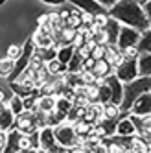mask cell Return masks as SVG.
<instances>
[{"instance_id": "cell-24", "label": "cell", "mask_w": 151, "mask_h": 153, "mask_svg": "<svg viewBox=\"0 0 151 153\" xmlns=\"http://www.w3.org/2000/svg\"><path fill=\"white\" fill-rule=\"evenodd\" d=\"M105 50H107V45H94V48L90 50V57L92 59H103Z\"/></svg>"}, {"instance_id": "cell-27", "label": "cell", "mask_w": 151, "mask_h": 153, "mask_svg": "<svg viewBox=\"0 0 151 153\" xmlns=\"http://www.w3.org/2000/svg\"><path fill=\"white\" fill-rule=\"evenodd\" d=\"M41 2H44V4H48V6L61 7V6H64V4H67V0H41Z\"/></svg>"}, {"instance_id": "cell-17", "label": "cell", "mask_w": 151, "mask_h": 153, "mask_svg": "<svg viewBox=\"0 0 151 153\" xmlns=\"http://www.w3.org/2000/svg\"><path fill=\"white\" fill-rule=\"evenodd\" d=\"M136 48H138L140 53H142V52H149V53H151V28H149V30H144V31H140Z\"/></svg>"}, {"instance_id": "cell-2", "label": "cell", "mask_w": 151, "mask_h": 153, "mask_svg": "<svg viewBox=\"0 0 151 153\" xmlns=\"http://www.w3.org/2000/svg\"><path fill=\"white\" fill-rule=\"evenodd\" d=\"M144 92H151V76H146V78H136L129 83H124V91H122V102L118 105L122 113H127L129 107L133 105V102L140 94Z\"/></svg>"}, {"instance_id": "cell-19", "label": "cell", "mask_w": 151, "mask_h": 153, "mask_svg": "<svg viewBox=\"0 0 151 153\" xmlns=\"http://www.w3.org/2000/svg\"><path fill=\"white\" fill-rule=\"evenodd\" d=\"M7 107H9V111H11L15 116L20 114L24 111V107H22V98L17 96V94H11V98L7 100Z\"/></svg>"}, {"instance_id": "cell-12", "label": "cell", "mask_w": 151, "mask_h": 153, "mask_svg": "<svg viewBox=\"0 0 151 153\" xmlns=\"http://www.w3.org/2000/svg\"><path fill=\"white\" fill-rule=\"evenodd\" d=\"M13 122H15V114L9 111L7 103H0V131H9L13 127Z\"/></svg>"}, {"instance_id": "cell-15", "label": "cell", "mask_w": 151, "mask_h": 153, "mask_svg": "<svg viewBox=\"0 0 151 153\" xmlns=\"http://www.w3.org/2000/svg\"><path fill=\"white\" fill-rule=\"evenodd\" d=\"M103 31L107 37V45H116V37H118V31H120V22H116L114 19L109 17V20L103 26Z\"/></svg>"}, {"instance_id": "cell-21", "label": "cell", "mask_w": 151, "mask_h": 153, "mask_svg": "<svg viewBox=\"0 0 151 153\" xmlns=\"http://www.w3.org/2000/svg\"><path fill=\"white\" fill-rule=\"evenodd\" d=\"M101 111H103V118H120L122 116V111L114 103H103Z\"/></svg>"}, {"instance_id": "cell-29", "label": "cell", "mask_w": 151, "mask_h": 153, "mask_svg": "<svg viewBox=\"0 0 151 153\" xmlns=\"http://www.w3.org/2000/svg\"><path fill=\"white\" fill-rule=\"evenodd\" d=\"M136 2H138V4H144V2H147V0H136Z\"/></svg>"}, {"instance_id": "cell-16", "label": "cell", "mask_w": 151, "mask_h": 153, "mask_svg": "<svg viewBox=\"0 0 151 153\" xmlns=\"http://www.w3.org/2000/svg\"><path fill=\"white\" fill-rule=\"evenodd\" d=\"M74 52H76V48H74L72 45H63V46H59V48L56 50V59H57L59 63H63V65H68V61H70L72 56H74Z\"/></svg>"}, {"instance_id": "cell-28", "label": "cell", "mask_w": 151, "mask_h": 153, "mask_svg": "<svg viewBox=\"0 0 151 153\" xmlns=\"http://www.w3.org/2000/svg\"><path fill=\"white\" fill-rule=\"evenodd\" d=\"M96 2H98L100 6H103L105 9H109L111 6H114V4L118 2V0H96Z\"/></svg>"}, {"instance_id": "cell-13", "label": "cell", "mask_w": 151, "mask_h": 153, "mask_svg": "<svg viewBox=\"0 0 151 153\" xmlns=\"http://www.w3.org/2000/svg\"><path fill=\"white\" fill-rule=\"evenodd\" d=\"M35 109L41 113H44V114L52 113L53 109H56V96L53 94H41L37 98V107Z\"/></svg>"}, {"instance_id": "cell-20", "label": "cell", "mask_w": 151, "mask_h": 153, "mask_svg": "<svg viewBox=\"0 0 151 153\" xmlns=\"http://www.w3.org/2000/svg\"><path fill=\"white\" fill-rule=\"evenodd\" d=\"M81 24V11H79V9L78 7H72V11H70V15L67 17V20H64V26H68V28H78Z\"/></svg>"}, {"instance_id": "cell-4", "label": "cell", "mask_w": 151, "mask_h": 153, "mask_svg": "<svg viewBox=\"0 0 151 153\" xmlns=\"http://www.w3.org/2000/svg\"><path fill=\"white\" fill-rule=\"evenodd\" d=\"M113 74L116 76V79L120 83H129L138 78L136 72V59H122L120 63L114 67Z\"/></svg>"}, {"instance_id": "cell-25", "label": "cell", "mask_w": 151, "mask_h": 153, "mask_svg": "<svg viewBox=\"0 0 151 153\" xmlns=\"http://www.w3.org/2000/svg\"><path fill=\"white\" fill-rule=\"evenodd\" d=\"M20 52H22V46H19V45H11V46L7 48V52H6V57L15 61V59L20 56Z\"/></svg>"}, {"instance_id": "cell-3", "label": "cell", "mask_w": 151, "mask_h": 153, "mask_svg": "<svg viewBox=\"0 0 151 153\" xmlns=\"http://www.w3.org/2000/svg\"><path fill=\"white\" fill-rule=\"evenodd\" d=\"M53 137H56V142L61 148H67V149H72L76 146V140H78V133L74 129V124L68 122V120H63L61 124L53 127Z\"/></svg>"}, {"instance_id": "cell-22", "label": "cell", "mask_w": 151, "mask_h": 153, "mask_svg": "<svg viewBox=\"0 0 151 153\" xmlns=\"http://www.w3.org/2000/svg\"><path fill=\"white\" fill-rule=\"evenodd\" d=\"M13 65H15V61H13V59H7V57L0 59V78H4V79H6L7 76L11 74Z\"/></svg>"}, {"instance_id": "cell-14", "label": "cell", "mask_w": 151, "mask_h": 153, "mask_svg": "<svg viewBox=\"0 0 151 153\" xmlns=\"http://www.w3.org/2000/svg\"><path fill=\"white\" fill-rule=\"evenodd\" d=\"M90 72L98 78L100 81L103 79V78H107L109 74H113V67L109 63H107L105 59H96L94 61V65H92V68H90Z\"/></svg>"}, {"instance_id": "cell-26", "label": "cell", "mask_w": 151, "mask_h": 153, "mask_svg": "<svg viewBox=\"0 0 151 153\" xmlns=\"http://www.w3.org/2000/svg\"><path fill=\"white\" fill-rule=\"evenodd\" d=\"M11 91H9V89H6V87L2 85V83H0V103H7V100H9V98H11Z\"/></svg>"}, {"instance_id": "cell-9", "label": "cell", "mask_w": 151, "mask_h": 153, "mask_svg": "<svg viewBox=\"0 0 151 153\" xmlns=\"http://www.w3.org/2000/svg\"><path fill=\"white\" fill-rule=\"evenodd\" d=\"M107 87H109V91H111V102L109 103H114V105H120L122 102V91H124V83H120L116 79V76L114 74H109L107 78L101 79Z\"/></svg>"}, {"instance_id": "cell-6", "label": "cell", "mask_w": 151, "mask_h": 153, "mask_svg": "<svg viewBox=\"0 0 151 153\" xmlns=\"http://www.w3.org/2000/svg\"><path fill=\"white\" fill-rule=\"evenodd\" d=\"M138 37H140L138 30L129 26H120V31H118V37H116V48L122 50L125 46H133L138 42Z\"/></svg>"}, {"instance_id": "cell-1", "label": "cell", "mask_w": 151, "mask_h": 153, "mask_svg": "<svg viewBox=\"0 0 151 153\" xmlns=\"http://www.w3.org/2000/svg\"><path fill=\"white\" fill-rule=\"evenodd\" d=\"M107 15L114 19L116 22L129 26V28H135L138 31L151 28V20L146 17L142 4H138L136 0H118L114 6L107 9Z\"/></svg>"}, {"instance_id": "cell-23", "label": "cell", "mask_w": 151, "mask_h": 153, "mask_svg": "<svg viewBox=\"0 0 151 153\" xmlns=\"http://www.w3.org/2000/svg\"><path fill=\"white\" fill-rule=\"evenodd\" d=\"M120 53H122V57H124V59H136L140 52H138L136 45H133V46H125V48H122Z\"/></svg>"}, {"instance_id": "cell-7", "label": "cell", "mask_w": 151, "mask_h": 153, "mask_svg": "<svg viewBox=\"0 0 151 153\" xmlns=\"http://www.w3.org/2000/svg\"><path fill=\"white\" fill-rule=\"evenodd\" d=\"M127 113L129 114H136V116H149L151 114V92L140 94L133 102V105L129 107Z\"/></svg>"}, {"instance_id": "cell-11", "label": "cell", "mask_w": 151, "mask_h": 153, "mask_svg": "<svg viewBox=\"0 0 151 153\" xmlns=\"http://www.w3.org/2000/svg\"><path fill=\"white\" fill-rule=\"evenodd\" d=\"M136 72H138V78L151 76V53L149 52L138 53V57H136Z\"/></svg>"}, {"instance_id": "cell-18", "label": "cell", "mask_w": 151, "mask_h": 153, "mask_svg": "<svg viewBox=\"0 0 151 153\" xmlns=\"http://www.w3.org/2000/svg\"><path fill=\"white\" fill-rule=\"evenodd\" d=\"M44 67H46L48 74H52V76H64V74H67V65L59 63L56 57L50 59V61H46V63H44Z\"/></svg>"}, {"instance_id": "cell-10", "label": "cell", "mask_w": 151, "mask_h": 153, "mask_svg": "<svg viewBox=\"0 0 151 153\" xmlns=\"http://www.w3.org/2000/svg\"><path fill=\"white\" fill-rule=\"evenodd\" d=\"M20 131H17L15 127H11L9 131H6V142H4V148L2 153H17L20 151Z\"/></svg>"}, {"instance_id": "cell-5", "label": "cell", "mask_w": 151, "mask_h": 153, "mask_svg": "<svg viewBox=\"0 0 151 153\" xmlns=\"http://www.w3.org/2000/svg\"><path fill=\"white\" fill-rule=\"evenodd\" d=\"M39 149L46 153H57L61 149V146L56 142V137H53V127L42 126L39 129Z\"/></svg>"}, {"instance_id": "cell-8", "label": "cell", "mask_w": 151, "mask_h": 153, "mask_svg": "<svg viewBox=\"0 0 151 153\" xmlns=\"http://www.w3.org/2000/svg\"><path fill=\"white\" fill-rule=\"evenodd\" d=\"M70 2L74 7H78L79 11L83 13H89V15H101V13H107V9L103 6H100L96 0H67Z\"/></svg>"}]
</instances>
